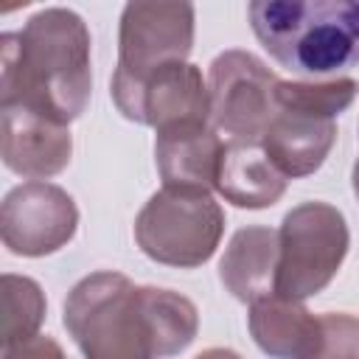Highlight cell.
I'll use <instances>...</instances> for the list:
<instances>
[{"mask_svg":"<svg viewBox=\"0 0 359 359\" xmlns=\"http://www.w3.org/2000/svg\"><path fill=\"white\" fill-rule=\"evenodd\" d=\"M196 325L188 297L135 286L121 272H93L65 300V328L84 359H165L194 342Z\"/></svg>","mask_w":359,"mask_h":359,"instance_id":"cell-1","label":"cell"},{"mask_svg":"<svg viewBox=\"0 0 359 359\" xmlns=\"http://www.w3.org/2000/svg\"><path fill=\"white\" fill-rule=\"evenodd\" d=\"M90 34L70 8H42L0 36V104L56 123L76 121L90 101Z\"/></svg>","mask_w":359,"mask_h":359,"instance_id":"cell-2","label":"cell"},{"mask_svg":"<svg viewBox=\"0 0 359 359\" xmlns=\"http://www.w3.org/2000/svg\"><path fill=\"white\" fill-rule=\"evenodd\" d=\"M252 34L269 56L300 76L359 65V0H255Z\"/></svg>","mask_w":359,"mask_h":359,"instance_id":"cell-3","label":"cell"},{"mask_svg":"<svg viewBox=\"0 0 359 359\" xmlns=\"http://www.w3.org/2000/svg\"><path fill=\"white\" fill-rule=\"evenodd\" d=\"M224 213L210 194L163 188L157 191L135 219L137 247L157 264L199 266L205 264L222 238Z\"/></svg>","mask_w":359,"mask_h":359,"instance_id":"cell-4","label":"cell"},{"mask_svg":"<svg viewBox=\"0 0 359 359\" xmlns=\"http://www.w3.org/2000/svg\"><path fill=\"white\" fill-rule=\"evenodd\" d=\"M280 261L275 294L306 300L323 292L348 252L345 216L328 202H303L283 216L278 230Z\"/></svg>","mask_w":359,"mask_h":359,"instance_id":"cell-5","label":"cell"},{"mask_svg":"<svg viewBox=\"0 0 359 359\" xmlns=\"http://www.w3.org/2000/svg\"><path fill=\"white\" fill-rule=\"evenodd\" d=\"M278 76L247 50H224L210 62V123L227 143H258L275 115Z\"/></svg>","mask_w":359,"mask_h":359,"instance_id":"cell-6","label":"cell"},{"mask_svg":"<svg viewBox=\"0 0 359 359\" xmlns=\"http://www.w3.org/2000/svg\"><path fill=\"white\" fill-rule=\"evenodd\" d=\"M194 45V6L129 3L121 14L118 67L112 79L140 81L149 73L180 65Z\"/></svg>","mask_w":359,"mask_h":359,"instance_id":"cell-7","label":"cell"},{"mask_svg":"<svg viewBox=\"0 0 359 359\" xmlns=\"http://www.w3.org/2000/svg\"><path fill=\"white\" fill-rule=\"evenodd\" d=\"M112 101L123 118L154 126L157 132L180 123L210 121L208 84L202 70L188 62L165 65L140 81L112 79Z\"/></svg>","mask_w":359,"mask_h":359,"instance_id":"cell-8","label":"cell"},{"mask_svg":"<svg viewBox=\"0 0 359 359\" xmlns=\"http://www.w3.org/2000/svg\"><path fill=\"white\" fill-rule=\"evenodd\" d=\"M79 224V210L67 191L34 180L22 182L3 199L0 233L3 244L17 255H50L62 250Z\"/></svg>","mask_w":359,"mask_h":359,"instance_id":"cell-9","label":"cell"},{"mask_svg":"<svg viewBox=\"0 0 359 359\" xmlns=\"http://www.w3.org/2000/svg\"><path fill=\"white\" fill-rule=\"evenodd\" d=\"M73 140L56 123L25 107H3V163L22 177H53L70 163Z\"/></svg>","mask_w":359,"mask_h":359,"instance_id":"cell-10","label":"cell"},{"mask_svg":"<svg viewBox=\"0 0 359 359\" xmlns=\"http://www.w3.org/2000/svg\"><path fill=\"white\" fill-rule=\"evenodd\" d=\"M222 151L224 140L208 123H180L160 129L154 140V157L163 188L210 194V188H216Z\"/></svg>","mask_w":359,"mask_h":359,"instance_id":"cell-11","label":"cell"},{"mask_svg":"<svg viewBox=\"0 0 359 359\" xmlns=\"http://www.w3.org/2000/svg\"><path fill=\"white\" fill-rule=\"evenodd\" d=\"M334 140H337L334 118L275 107V115L258 143L286 180H297L314 174L325 163Z\"/></svg>","mask_w":359,"mask_h":359,"instance_id":"cell-12","label":"cell"},{"mask_svg":"<svg viewBox=\"0 0 359 359\" xmlns=\"http://www.w3.org/2000/svg\"><path fill=\"white\" fill-rule=\"evenodd\" d=\"M250 331L258 348L275 359H317L323 348V314L280 294L250 306Z\"/></svg>","mask_w":359,"mask_h":359,"instance_id":"cell-13","label":"cell"},{"mask_svg":"<svg viewBox=\"0 0 359 359\" xmlns=\"http://www.w3.org/2000/svg\"><path fill=\"white\" fill-rule=\"evenodd\" d=\"M278 261H280L278 230L244 227L230 238L219 264V278L233 297L252 306L275 294Z\"/></svg>","mask_w":359,"mask_h":359,"instance_id":"cell-14","label":"cell"},{"mask_svg":"<svg viewBox=\"0 0 359 359\" xmlns=\"http://www.w3.org/2000/svg\"><path fill=\"white\" fill-rule=\"evenodd\" d=\"M286 177L264 154L261 143H224L216 191L236 208L275 205L286 191Z\"/></svg>","mask_w":359,"mask_h":359,"instance_id":"cell-15","label":"cell"},{"mask_svg":"<svg viewBox=\"0 0 359 359\" xmlns=\"http://www.w3.org/2000/svg\"><path fill=\"white\" fill-rule=\"evenodd\" d=\"M359 93L353 79H328V81H278L275 107H289L311 112L320 118H337L345 112Z\"/></svg>","mask_w":359,"mask_h":359,"instance_id":"cell-16","label":"cell"},{"mask_svg":"<svg viewBox=\"0 0 359 359\" xmlns=\"http://www.w3.org/2000/svg\"><path fill=\"white\" fill-rule=\"evenodd\" d=\"M45 317L42 289L22 275H3V348L36 337Z\"/></svg>","mask_w":359,"mask_h":359,"instance_id":"cell-17","label":"cell"},{"mask_svg":"<svg viewBox=\"0 0 359 359\" xmlns=\"http://www.w3.org/2000/svg\"><path fill=\"white\" fill-rule=\"evenodd\" d=\"M317 359H359V320L351 314H323V348Z\"/></svg>","mask_w":359,"mask_h":359,"instance_id":"cell-18","label":"cell"},{"mask_svg":"<svg viewBox=\"0 0 359 359\" xmlns=\"http://www.w3.org/2000/svg\"><path fill=\"white\" fill-rule=\"evenodd\" d=\"M3 359H67L59 348V342H53L50 337H31L25 342L8 345L3 348Z\"/></svg>","mask_w":359,"mask_h":359,"instance_id":"cell-19","label":"cell"},{"mask_svg":"<svg viewBox=\"0 0 359 359\" xmlns=\"http://www.w3.org/2000/svg\"><path fill=\"white\" fill-rule=\"evenodd\" d=\"M196 359H241L236 351H227V348H210L205 353H199Z\"/></svg>","mask_w":359,"mask_h":359,"instance_id":"cell-20","label":"cell"}]
</instances>
